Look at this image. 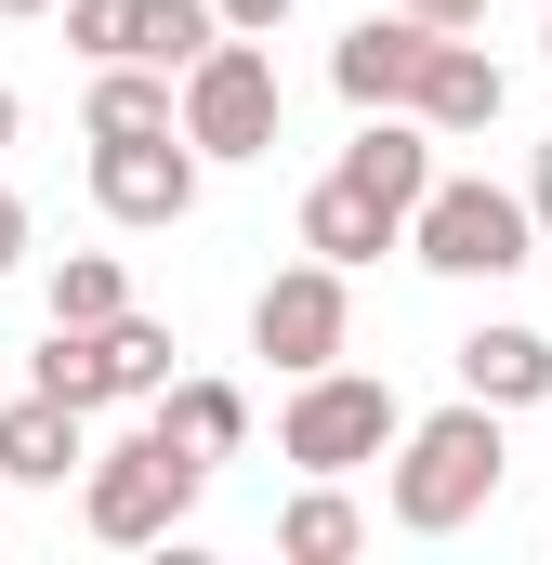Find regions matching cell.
<instances>
[{
	"label": "cell",
	"instance_id": "cell-1",
	"mask_svg": "<svg viewBox=\"0 0 552 565\" xmlns=\"http://www.w3.org/2000/svg\"><path fill=\"white\" fill-rule=\"evenodd\" d=\"M513 408H487V395H447V408H421L395 434V460H382V513H395V540H460L487 500H500V473H513Z\"/></svg>",
	"mask_w": 552,
	"mask_h": 565
},
{
	"label": "cell",
	"instance_id": "cell-2",
	"mask_svg": "<svg viewBox=\"0 0 552 565\" xmlns=\"http://www.w3.org/2000/svg\"><path fill=\"white\" fill-rule=\"evenodd\" d=\"M198 487H211V460L145 408L132 434H106V447H93V473H79V526H93L106 553H158V540L198 513Z\"/></svg>",
	"mask_w": 552,
	"mask_h": 565
},
{
	"label": "cell",
	"instance_id": "cell-3",
	"mask_svg": "<svg viewBox=\"0 0 552 565\" xmlns=\"http://www.w3.org/2000/svg\"><path fill=\"white\" fill-rule=\"evenodd\" d=\"M408 264L447 289H500L540 264V211L527 184H487V171H434V198L408 211Z\"/></svg>",
	"mask_w": 552,
	"mask_h": 565
},
{
	"label": "cell",
	"instance_id": "cell-4",
	"mask_svg": "<svg viewBox=\"0 0 552 565\" xmlns=\"http://www.w3.org/2000/svg\"><path fill=\"white\" fill-rule=\"evenodd\" d=\"M395 434H408V395L382 369H302L276 408V460L289 473H369V460H395Z\"/></svg>",
	"mask_w": 552,
	"mask_h": 565
},
{
	"label": "cell",
	"instance_id": "cell-5",
	"mask_svg": "<svg viewBox=\"0 0 552 565\" xmlns=\"http://www.w3.org/2000/svg\"><path fill=\"white\" fill-rule=\"evenodd\" d=\"M276 132H289V79H276L264 40H211L198 66H184V145L211 158V171H237V158H276Z\"/></svg>",
	"mask_w": 552,
	"mask_h": 565
},
{
	"label": "cell",
	"instance_id": "cell-6",
	"mask_svg": "<svg viewBox=\"0 0 552 565\" xmlns=\"http://www.w3.org/2000/svg\"><path fill=\"white\" fill-rule=\"evenodd\" d=\"M251 355H264L276 382H302V369H342L355 355V264H276L251 289Z\"/></svg>",
	"mask_w": 552,
	"mask_h": 565
},
{
	"label": "cell",
	"instance_id": "cell-7",
	"mask_svg": "<svg viewBox=\"0 0 552 565\" xmlns=\"http://www.w3.org/2000/svg\"><path fill=\"white\" fill-rule=\"evenodd\" d=\"M198 184H211V158L184 132H106L93 145V211L132 224V237H171V224L198 211Z\"/></svg>",
	"mask_w": 552,
	"mask_h": 565
},
{
	"label": "cell",
	"instance_id": "cell-8",
	"mask_svg": "<svg viewBox=\"0 0 552 565\" xmlns=\"http://www.w3.org/2000/svg\"><path fill=\"white\" fill-rule=\"evenodd\" d=\"M434 40H447V26H421L408 0H395V13H355V26L329 40V93H342L355 119H369V106H408L421 66H434Z\"/></svg>",
	"mask_w": 552,
	"mask_h": 565
},
{
	"label": "cell",
	"instance_id": "cell-9",
	"mask_svg": "<svg viewBox=\"0 0 552 565\" xmlns=\"http://www.w3.org/2000/svg\"><path fill=\"white\" fill-rule=\"evenodd\" d=\"M500 106H513V79H500V53L487 40H434V66H421V93H408V119H434L447 145H474V132H500Z\"/></svg>",
	"mask_w": 552,
	"mask_h": 565
},
{
	"label": "cell",
	"instance_id": "cell-10",
	"mask_svg": "<svg viewBox=\"0 0 552 565\" xmlns=\"http://www.w3.org/2000/svg\"><path fill=\"white\" fill-rule=\"evenodd\" d=\"M0 473H13V487H79V473H93V408H66V395L26 382V395L0 408Z\"/></svg>",
	"mask_w": 552,
	"mask_h": 565
},
{
	"label": "cell",
	"instance_id": "cell-11",
	"mask_svg": "<svg viewBox=\"0 0 552 565\" xmlns=\"http://www.w3.org/2000/svg\"><path fill=\"white\" fill-rule=\"evenodd\" d=\"M434 145H447L434 119H408V106H369V119H355V145H342V171H355V184H369V198L408 224L421 198H434Z\"/></svg>",
	"mask_w": 552,
	"mask_h": 565
},
{
	"label": "cell",
	"instance_id": "cell-12",
	"mask_svg": "<svg viewBox=\"0 0 552 565\" xmlns=\"http://www.w3.org/2000/svg\"><path fill=\"white\" fill-rule=\"evenodd\" d=\"M460 395H487V408H552V329L474 316V329H460Z\"/></svg>",
	"mask_w": 552,
	"mask_h": 565
},
{
	"label": "cell",
	"instance_id": "cell-13",
	"mask_svg": "<svg viewBox=\"0 0 552 565\" xmlns=\"http://www.w3.org/2000/svg\"><path fill=\"white\" fill-rule=\"evenodd\" d=\"M302 250H316V264H382V250H408V224H395V211L329 158V171L302 184Z\"/></svg>",
	"mask_w": 552,
	"mask_h": 565
},
{
	"label": "cell",
	"instance_id": "cell-14",
	"mask_svg": "<svg viewBox=\"0 0 552 565\" xmlns=\"http://www.w3.org/2000/svg\"><path fill=\"white\" fill-rule=\"evenodd\" d=\"M26 382H40V395H66V408H132L119 316H106V329H66V316H40V355H26Z\"/></svg>",
	"mask_w": 552,
	"mask_h": 565
},
{
	"label": "cell",
	"instance_id": "cell-15",
	"mask_svg": "<svg viewBox=\"0 0 552 565\" xmlns=\"http://www.w3.org/2000/svg\"><path fill=\"white\" fill-rule=\"evenodd\" d=\"M276 553L289 565H355L369 553V500H355L342 473H302V500L276 513Z\"/></svg>",
	"mask_w": 552,
	"mask_h": 565
},
{
	"label": "cell",
	"instance_id": "cell-16",
	"mask_svg": "<svg viewBox=\"0 0 552 565\" xmlns=\"http://www.w3.org/2000/svg\"><path fill=\"white\" fill-rule=\"evenodd\" d=\"M79 132H184V79L171 66H145V53H119V66H93V106H79Z\"/></svg>",
	"mask_w": 552,
	"mask_h": 565
},
{
	"label": "cell",
	"instance_id": "cell-17",
	"mask_svg": "<svg viewBox=\"0 0 552 565\" xmlns=\"http://www.w3.org/2000/svg\"><path fill=\"white\" fill-rule=\"evenodd\" d=\"M145 408L184 434L198 460H237V447H251V395H237V382H171V395H145Z\"/></svg>",
	"mask_w": 552,
	"mask_h": 565
},
{
	"label": "cell",
	"instance_id": "cell-18",
	"mask_svg": "<svg viewBox=\"0 0 552 565\" xmlns=\"http://www.w3.org/2000/svg\"><path fill=\"white\" fill-rule=\"evenodd\" d=\"M40 316H66V329H106V316H132V277H119V250H66V264L40 277Z\"/></svg>",
	"mask_w": 552,
	"mask_h": 565
},
{
	"label": "cell",
	"instance_id": "cell-19",
	"mask_svg": "<svg viewBox=\"0 0 552 565\" xmlns=\"http://www.w3.org/2000/svg\"><path fill=\"white\" fill-rule=\"evenodd\" d=\"M211 40H224V0H132V53H145V66H171V79H184Z\"/></svg>",
	"mask_w": 552,
	"mask_h": 565
},
{
	"label": "cell",
	"instance_id": "cell-20",
	"mask_svg": "<svg viewBox=\"0 0 552 565\" xmlns=\"http://www.w3.org/2000/svg\"><path fill=\"white\" fill-rule=\"evenodd\" d=\"M53 13H66V53L79 66H119L132 53V0H53Z\"/></svg>",
	"mask_w": 552,
	"mask_h": 565
},
{
	"label": "cell",
	"instance_id": "cell-21",
	"mask_svg": "<svg viewBox=\"0 0 552 565\" xmlns=\"http://www.w3.org/2000/svg\"><path fill=\"white\" fill-rule=\"evenodd\" d=\"M26 237H40V224H26V198H13V184H0V277H13V264H26Z\"/></svg>",
	"mask_w": 552,
	"mask_h": 565
},
{
	"label": "cell",
	"instance_id": "cell-22",
	"mask_svg": "<svg viewBox=\"0 0 552 565\" xmlns=\"http://www.w3.org/2000/svg\"><path fill=\"white\" fill-rule=\"evenodd\" d=\"M224 26H237V40H276V26H289V0H224Z\"/></svg>",
	"mask_w": 552,
	"mask_h": 565
},
{
	"label": "cell",
	"instance_id": "cell-23",
	"mask_svg": "<svg viewBox=\"0 0 552 565\" xmlns=\"http://www.w3.org/2000/svg\"><path fill=\"white\" fill-rule=\"evenodd\" d=\"M527 211H540V237H552V132H540V158H527Z\"/></svg>",
	"mask_w": 552,
	"mask_h": 565
},
{
	"label": "cell",
	"instance_id": "cell-24",
	"mask_svg": "<svg viewBox=\"0 0 552 565\" xmlns=\"http://www.w3.org/2000/svg\"><path fill=\"white\" fill-rule=\"evenodd\" d=\"M421 26H487V0H408Z\"/></svg>",
	"mask_w": 552,
	"mask_h": 565
},
{
	"label": "cell",
	"instance_id": "cell-25",
	"mask_svg": "<svg viewBox=\"0 0 552 565\" xmlns=\"http://www.w3.org/2000/svg\"><path fill=\"white\" fill-rule=\"evenodd\" d=\"M13 132H26V93H13V79H0V145H13Z\"/></svg>",
	"mask_w": 552,
	"mask_h": 565
},
{
	"label": "cell",
	"instance_id": "cell-26",
	"mask_svg": "<svg viewBox=\"0 0 552 565\" xmlns=\"http://www.w3.org/2000/svg\"><path fill=\"white\" fill-rule=\"evenodd\" d=\"M0 13H53V0H0Z\"/></svg>",
	"mask_w": 552,
	"mask_h": 565
},
{
	"label": "cell",
	"instance_id": "cell-27",
	"mask_svg": "<svg viewBox=\"0 0 552 565\" xmlns=\"http://www.w3.org/2000/svg\"><path fill=\"white\" fill-rule=\"evenodd\" d=\"M0 500H13V473H0Z\"/></svg>",
	"mask_w": 552,
	"mask_h": 565
},
{
	"label": "cell",
	"instance_id": "cell-28",
	"mask_svg": "<svg viewBox=\"0 0 552 565\" xmlns=\"http://www.w3.org/2000/svg\"><path fill=\"white\" fill-rule=\"evenodd\" d=\"M540 53H552V40H540Z\"/></svg>",
	"mask_w": 552,
	"mask_h": 565
}]
</instances>
